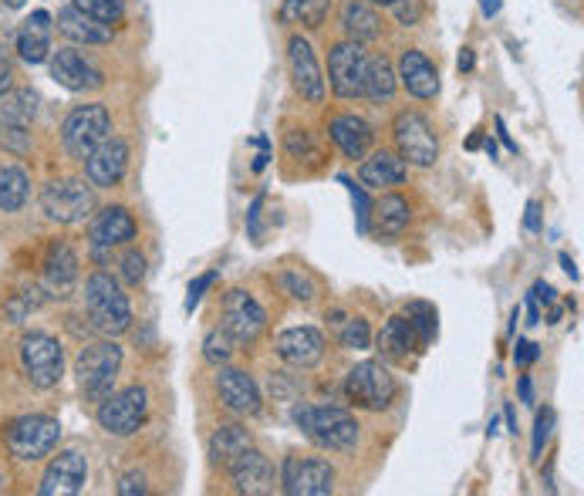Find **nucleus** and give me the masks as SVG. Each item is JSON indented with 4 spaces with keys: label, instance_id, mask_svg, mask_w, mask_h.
Wrapping results in <instances>:
<instances>
[{
    "label": "nucleus",
    "instance_id": "1",
    "mask_svg": "<svg viewBox=\"0 0 584 496\" xmlns=\"http://www.w3.org/2000/svg\"><path fill=\"white\" fill-rule=\"evenodd\" d=\"M291 419L297 430L312 439L321 449L331 452H352L358 446V422L355 415H349L345 409H334V406H307L297 402L291 409Z\"/></svg>",
    "mask_w": 584,
    "mask_h": 496
},
{
    "label": "nucleus",
    "instance_id": "2",
    "mask_svg": "<svg viewBox=\"0 0 584 496\" xmlns=\"http://www.w3.org/2000/svg\"><path fill=\"white\" fill-rule=\"evenodd\" d=\"M85 311H88V322L95 331L101 335H125L132 328V304L129 294L122 291V283L106 274V270H95L85 280Z\"/></svg>",
    "mask_w": 584,
    "mask_h": 496
},
{
    "label": "nucleus",
    "instance_id": "3",
    "mask_svg": "<svg viewBox=\"0 0 584 496\" xmlns=\"http://www.w3.org/2000/svg\"><path fill=\"white\" fill-rule=\"evenodd\" d=\"M122 368V348L115 341H95L85 344L78 362H75V375H78V388L88 402H101L112 396L115 375Z\"/></svg>",
    "mask_w": 584,
    "mask_h": 496
},
{
    "label": "nucleus",
    "instance_id": "4",
    "mask_svg": "<svg viewBox=\"0 0 584 496\" xmlns=\"http://www.w3.org/2000/svg\"><path fill=\"white\" fill-rule=\"evenodd\" d=\"M112 135V116L106 105H78L61 125V146L72 159H88Z\"/></svg>",
    "mask_w": 584,
    "mask_h": 496
},
{
    "label": "nucleus",
    "instance_id": "5",
    "mask_svg": "<svg viewBox=\"0 0 584 496\" xmlns=\"http://www.w3.org/2000/svg\"><path fill=\"white\" fill-rule=\"evenodd\" d=\"M8 449L11 456H17L21 463H38V459L51 456L61 443V422L54 415L34 412V415H21L8 425Z\"/></svg>",
    "mask_w": 584,
    "mask_h": 496
},
{
    "label": "nucleus",
    "instance_id": "6",
    "mask_svg": "<svg viewBox=\"0 0 584 496\" xmlns=\"http://www.w3.org/2000/svg\"><path fill=\"white\" fill-rule=\"evenodd\" d=\"M345 396L358 409L382 412V409H389L396 402L399 382L382 362H362L345 375Z\"/></svg>",
    "mask_w": 584,
    "mask_h": 496
},
{
    "label": "nucleus",
    "instance_id": "7",
    "mask_svg": "<svg viewBox=\"0 0 584 496\" xmlns=\"http://www.w3.org/2000/svg\"><path fill=\"white\" fill-rule=\"evenodd\" d=\"M149 412V396L143 385H129L122 392H112L109 399L98 402V425L106 430L109 436H135L143 430Z\"/></svg>",
    "mask_w": 584,
    "mask_h": 496
},
{
    "label": "nucleus",
    "instance_id": "8",
    "mask_svg": "<svg viewBox=\"0 0 584 496\" xmlns=\"http://www.w3.org/2000/svg\"><path fill=\"white\" fill-rule=\"evenodd\" d=\"M21 368L34 388H54L64 375V348L45 331H31L21 338Z\"/></svg>",
    "mask_w": 584,
    "mask_h": 496
},
{
    "label": "nucleus",
    "instance_id": "9",
    "mask_svg": "<svg viewBox=\"0 0 584 496\" xmlns=\"http://www.w3.org/2000/svg\"><path fill=\"white\" fill-rule=\"evenodd\" d=\"M41 209L51 223L75 227L92 217L95 196L82 180H54L41 190Z\"/></svg>",
    "mask_w": 584,
    "mask_h": 496
},
{
    "label": "nucleus",
    "instance_id": "10",
    "mask_svg": "<svg viewBox=\"0 0 584 496\" xmlns=\"http://www.w3.org/2000/svg\"><path fill=\"white\" fill-rule=\"evenodd\" d=\"M392 135H396V149L402 156V162H412V166H436L439 159V138L429 125L426 116L419 112H399L396 122H392Z\"/></svg>",
    "mask_w": 584,
    "mask_h": 496
},
{
    "label": "nucleus",
    "instance_id": "11",
    "mask_svg": "<svg viewBox=\"0 0 584 496\" xmlns=\"http://www.w3.org/2000/svg\"><path fill=\"white\" fill-rule=\"evenodd\" d=\"M278 483L288 496H328L334 489V470L321 456H288Z\"/></svg>",
    "mask_w": 584,
    "mask_h": 496
},
{
    "label": "nucleus",
    "instance_id": "12",
    "mask_svg": "<svg viewBox=\"0 0 584 496\" xmlns=\"http://www.w3.org/2000/svg\"><path fill=\"white\" fill-rule=\"evenodd\" d=\"M38 116V95L17 88L4 95L0 105V146L11 153H24L31 146V122Z\"/></svg>",
    "mask_w": 584,
    "mask_h": 496
},
{
    "label": "nucleus",
    "instance_id": "13",
    "mask_svg": "<svg viewBox=\"0 0 584 496\" xmlns=\"http://www.w3.org/2000/svg\"><path fill=\"white\" fill-rule=\"evenodd\" d=\"M365 68L368 58L358 41H338L328 51V82L338 98H362L365 95Z\"/></svg>",
    "mask_w": 584,
    "mask_h": 496
},
{
    "label": "nucleus",
    "instance_id": "14",
    "mask_svg": "<svg viewBox=\"0 0 584 496\" xmlns=\"http://www.w3.org/2000/svg\"><path fill=\"white\" fill-rule=\"evenodd\" d=\"M267 328V314L257 304L254 294H247L244 288H233L223 298V331L236 341V344H254Z\"/></svg>",
    "mask_w": 584,
    "mask_h": 496
},
{
    "label": "nucleus",
    "instance_id": "15",
    "mask_svg": "<svg viewBox=\"0 0 584 496\" xmlns=\"http://www.w3.org/2000/svg\"><path fill=\"white\" fill-rule=\"evenodd\" d=\"M230 483L236 493H247V496H270L278 486V470H273L270 459L260 449H244L240 456H233L227 463Z\"/></svg>",
    "mask_w": 584,
    "mask_h": 496
},
{
    "label": "nucleus",
    "instance_id": "16",
    "mask_svg": "<svg viewBox=\"0 0 584 496\" xmlns=\"http://www.w3.org/2000/svg\"><path fill=\"white\" fill-rule=\"evenodd\" d=\"M48 61H51V78L68 92H95L106 85L101 68L92 58H85L78 48H58Z\"/></svg>",
    "mask_w": 584,
    "mask_h": 496
},
{
    "label": "nucleus",
    "instance_id": "17",
    "mask_svg": "<svg viewBox=\"0 0 584 496\" xmlns=\"http://www.w3.org/2000/svg\"><path fill=\"white\" fill-rule=\"evenodd\" d=\"M85 483H88L85 452L82 449H64L48 463V470L38 483V493L41 496H72V493H82Z\"/></svg>",
    "mask_w": 584,
    "mask_h": 496
},
{
    "label": "nucleus",
    "instance_id": "18",
    "mask_svg": "<svg viewBox=\"0 0 584 496\" xmlns=\"http://www.w3.org/2000/svg\"><path fill=\"white\" fill-rule=\"evenodd\" d=\"M129 172V142L125 138H106L101 146L85 159V176L88 186L95 190H112L125 180Z\"/></svg>",
    "mask_w": 584,
    "mask_h": 496
},
{
    "label": "nucleus",
    "instance_id": "19",
    "mask_svg": "<svg viewBox=\"0 0 584 496\" xmlns=\"http://www.w3.org/2000/svg\"><path fill=\"white\" fill-rule=\"evenodd\" d=\"M135 240V220L125 206H106L95 213V220L88 227V243H92V254L101 257L106 251H115V246Z\"/></svg>",
    "mask_w": 584,
    "mask_h": 496
},
{
    "label": "nucleus",
    "instance_id": "20",
    "mask_svg": "<svg viewBox=\"0 0 584 496\" xmlns=\"http://www.w3.org/2000/svg\"><path fill=\"white\" fill-rule=\"evenodd\" d=\"M288 61H291V78H294V88L301 92V98L307 101H321L325 98V75H321V64L301 34L288 41Z\"/></svg>",
    "mask_w": 584,
    "mask_h": 496
},
{
    "label": "nucleus",
    "instance_id": "21",
    "mask_svg": "<svg viewBox=\"0 0 584 496\" xmlns=\"http://www.w3.org/2000/svg\"><path fill=\"white\" fill-rule=\"evenodd\" d=\"M278 354L291 368H318L325 362V338L315 328H288L278 335Z\"/></svg>",
    "mask_w": 584,
    "mask_h": 496
},
{
    "label": "nucleus",
    "instance_id": "22",
    "mask_svg": "<svg viewBox=\"0 0 584 496\" xmlns=\"http://www.w3.org/2000/svg\"><path fill=\"white\" fill-rule=\"evenodd\" d=\"M217 392L223 406L236 415H257L260 412V388L244 368H220L217 375Z\"/></svg>",
    "mask_w": 584,
    "mask_h": 496
},
{
    "label": "nucleus",
    "instance_id": "23",
    "mask_svg": "<svg viewBox=\"0 0 584 496\" xmlns=\"http://www.w3.org/2000/svg\"><path fill=\"white\" fill-rule=\"evenodd\" d=\"M396 78H402V85H405V92H409L412 98L429 101V98L439 95V71H436V64H433L423 51H416V48L402 51V58H399V75H396Z\"/></svg>",
    "mask_w": 584,
    "mask_h": 496
},
{
    "label": "nucleus",
    "instance_id": "24",
    "mask_svg": "<svg viewBox=\"0 0 584 496\" xmlns=\"http://www.w3.org/2000/svg\"><path fill=\"white\" fill-rule=\"evenodd\" d=\"M328 135H331V142L341 149V156H345V159H365L368 149H372V142H375L372 125L362 116H352V112L334 116L328 122Z\"/></svg>",
    "mask_w": 584,
    "mask_h": 496
},
{
    "label": "nucleus",
    "instance_id": "25",
    "mask_svg": "<svg viewBox=\"0 0 584 496\" xmlns=\"http://www.w3.org/2000/svg\"><path fill=\"white\" fill-rule=\"evenodd\" d=\"M51 27H54V17L48 11H34L21 24L17 38H14V48L27 64H41V61L51 58Z\"/></svg>",
    "mask_w": 584,
    "mask_h": 496
},
{
    "label": "nucleus",
    "instance_id": "26",
    "mask_svg": "<svg viewBox=\"0 0 584 496\" xmlns=\"http://www.w3.org/2000/svg\"><path fill=\"white\" fill-rule=\"evenodd\" d=\"M78 283V257L72 251V243L54 240L45 254V288L54 298H64Z\"/></svg>",
    "mask_w": 584,
    "mask_h": 496
},
{
    "label": "nucleus",
    "instance_id": "27",
    "mask_svg": "<svg viewBox=\"0 0 584 496\" xmlns=\"http://www.w3.org/2000/svg\"><path fill=\"white\" fill-rule=\"evenodd\" d=\"M409 220H412V206L399 193H386L379 203H372V213H368V223H372V230H375V237H379V240L402 237Z\"/></svg>",
    "mask_w": 584,
    "mask_h": 496
},
{
    "label": "nucleus",
    "instance_id": "28",
    "mask_svg": "<svg viewBox=\"0 0 584 496\" xmlns=\"http://www.w3.org/2000/svg\"><path fill=\"white\" fill-rule=\"evenodd\" d=\"M409 176V166L402 162V156L389 153V149H379L372 153L362 169H358V180L365 190H389V186H402Z\"/></svg>",
    "mask_w": 584,
    "mask_h": 496
},
{
    "label": "nucleus",
    "instance_id": "29",
    "mask_svg": "<svg viewBox=\"0 0 584 496\" xmlns=\"http://www.w3.org/2000/svg\"><path fill=\"white\" fill-rule=\"evenodd\" d=\"M54 27L64 34L68 41H75V45H109V41H112V27H109V24H98V21L85 17V14L75 11V8L58 11Z\"/></svg>",
    "mask_w": 584,
    "mask_h": 496
},
{
    "label": "nucleus",
    "instance_id": "30",
    "mask_svg": "<svg viewBox=\"0 0 584 496\" xmlns=\"http://www.w3.org/2000/svg\"><path fill=\"white\" fill-rule=\"evenodd\" d=\"M375 348H379V354L386 362H409V354L419 348V341H416L412 325L405 322V314L389 317L386 328L379 331V338H375Z\"/></svg>",
    "mask_w": 584,
    "mask_h": 496
},
{
    "label": "nucleus",
    "instance_id": "31",
    "mask_svg": "<svg viewBox=\"0 0 584 496\" xmlns=\"http://www.w3.org/2000/svg\"><path fill=\"white\" fill-rule=\"evenodd\" d=\"M254 446V436L251 430H244V425H220V430L210 436V443H206V456H210L214 467H227L233 456H240L244 449Z\"/></svg>",
    "mask_w": 584,
    "mask_h": 496
},
{
    "label": "nucleus",
    "instance_id": "32",
    "mask_svg": "<svg viewBox=\"0 0 584 496\" xmlns=\"http://www.w3.org/2000/svg\"><path fill=\"white\" fill-rule=\"evenodd\" d=\"M341 27H345L352 41L365 45L382 34V17L375 14V8L362 4V0H352V4H345V11H341Z\"/></svg>",
    "mask_w": 584,
    "mask_h": 496
},
{
    "label": "nucleus",
    "instance_id": "33",
    "mask_svg": "<svg viewBox=\"0 0 584 496\" xmlns=\"http://www.w3.org/2000/svg\"><path fill=\"white\" fill-rule=\"evenodd\" d=\"M31 196V176L21 166H0V209L17 213Z\"/></svg>",
    "mask_w": 584,
    "mask_h": 496
},
{
    "label": "nucleus",
    "instance_id": "34",
    "mask_svg": "<svg viewBox=\"0 0 584 496\" xmlns=\"http://www.w3.org/2000/svg\"><path fill=\"white\" fill-rule=\"evenodd\" d=\"M365 95L372 101H389L396 95V68L386 55L372 58L365 68Z\"/></svg>",
    "mask_w": 584,
    "mask_h": 496
},
{
    "label": "nucleus",
    "instance_id": "35",
    "mask_svg": "<svg viewBox=\"0 0 584 496\" xmlns=\"http://www.w3.org/2000/svg\"><path fill=\"white\" fill-rule=\"evenodd\" d=\"M402 314H405V322L412 325V331H416L419 348H429L433 338H436V331H439V311H436V304H429V301H409Z\"/></svg>",
    "mask_w": 584,
    "mask_h": 496
},
{
    "label": "nucleus",
    "instance_id": "36",
    "mask_svg": "<svg viewBox=\"0 0 584 496\" xmlns=\"http://www.w3.org/2000/svg\"><path fill=\"white\" fill-rule=\"evenodd\" d=\"M72 8L98 24H109V27L125 21V0H72Z\"/></svg>",
    "mask_w": 584,
    "mask_h": 496
},
{
    "label": "nucleus",
    "instance_id": "37",
    "mask_svg": "<svg viewBox=\"0 0 584 496\" xmlns=\"http://www.w3.org/2000/svg\"><path fill=\"white\" fill-rule=\"evenodd\" d=\"M328 14V0H284V21H301L307 27H318Z\"/></svg>",
    "mask_w": 584,
    "mask_h": 496
},
{
    "label": "nucleus",
    "instance_id": "38",
    "mask_svg": "<svg viewBox=\"0 0 584 496\" xmlns=\"http://www.w3.org/2000/svg\"><path fill=\"white\" fill-rule=\"evenodd\" d=\"M233 348H236V341H233L223 328H217V331L206 335V341H203V359L220 368V365H227V362H230Z\"/></svg>",
    "mask_w": 584,
    "mask_h": 496
},
{
    "label": "nucleus",
    "instance_id": "39",
    "mask_svg": "<svg viewBox=\"0 0 584 496\" xmlns=\"http://www.w3.org/2000/svg\"><path fill=\"white\" fill-rule=\"evenodd\" d=\"M345 328H341L338 341L341 348H349V351H368L372 348V328L365 317H349V322H341Z\"/></svg>",
    "mask_w": 584,
    "mask_h": 496
},
{
    "label": "nucleus",
    "instance_id": "40",
    "mask_svg": "<svg viewBox=\"0 0 584 496\" xmlns=\"http://www.w3.org/2000/svg\"><path fill=\"white\" fill-rule=\"evenodd\" d=\"M281 283H284V291L294 298V301H312L315 294H318V283L312 280V274H304V270H297V267H291V270H284V277H281Z\"/></svg>",
    "mask_w": 584,
    "mask_h": 496
},
{
    "label": "nucleus",
    "instance_id": "41",
    "mask_svg": "<svg viewBox=\"0 0 584 496\" xmlns=\"http://www.w3.org/2000/svg\"><path fill=\"white\" fill-rule=\"evenodd\" d=\"M555 409L551 406H544L540 412H537V425H534V443H531V452H534V459H540L544 456V446L551 443V433H555Z\"/></svg>",
    "mask_w": 584,
    "mask_h": 496
},
{
    "label": "nucleus",
    "instance_id": "42",
    "mask_svg": "<svg viewBox=\"0 0 584 496\" xmlns=\"http://www.w3.org/2000/svg\"><path fill=\"white\" fill-rule=\"evenodd\" d=\"M284 149L297 159H318V153H315V142H312V132L307 129H291L288 135H284Z\"/></svg>",
    "mask_w": 584,
    "mask_h": 496
},
{
    "label": "nucleus",
    "instance_id": "43",
    "mask_svg": "<svg viewBox=\"0 0 584 496\" xmlns=\"http://www.w3.org/2000/svg\"><path fill=\"white\" fill-rule=\"evenodd\" d=\"M119 270L129 288H135V283H143V277H146V257L139 251H125V257L119 261Z\"/></svg>",
    "mask_w": 584,
    "mask_h": 496
},
{
    "label": "nucleus",
    "instance_id": "44",
    "mask_svg": "<svg viewBox=\"0 0 584 496\" xmlns=\"http://www.w3.org/2000/svg\"><path fill=\"white\" fill-rule=\"evenodd\" d=\"M341 186H349V193H352V203H355V209H358V230L365 233V230H368V213H372V199H368L365 186H362V183H352V180H345V176H341Z\"/></svg>",
    "mask_w": 584,
    "mask_h": 496
},
{
    "label": "nucleus",
    "instance_id": "45",
    "mask_svg": "<svg viewBox=\"0 0 584 496\" xmlns=\"http://www.w3.org/2000/svg\"><path fill=\"white\" fill-rule=\"evenodd\" d=\"M214 280H217V270H210V274H199V277L190 283V291H186V311H193V307L203 301V294L214 288Z\"/></svg>",
    "mask_w": 584,
    "mask_h": 496
},
{
    "label": "nucleus",
    "instance_id": "46",
    "mask_svg": "<svg viewBox=\"0 0 584 496\" xmlns=\"http://www.w3.org/2000/svg\"><path fill=\"white\" fill-rule=\"evenodd\" d=\"M119 496H146L149 493V480L143 473H125L115 486Z\"/></svg>",
    "mask_w": 584,
    "mask_h": 496
},
{
    "label": "nucleus",
    "instance_id": "47",
    "mask_svg": "<svg viewBox=\"0 0 584 496\" xmlns=\"http://www.w3.org/2000/svg\"><path fill=\"white\" fill-rule=\"evenodd\" d=\"M392 11H396V17L405 24V27H412V24H416L419 21V0H396V4H392Z\"/></svg>",
    "mask_w": 584,
    "mask_h": 496
},
{
    "label": "nucleus",
    "instance_id": "48",
    "mask_svg": "<svg viewBox=\"0 0 584 496\" xmlns=\"http://www.w3.org/2000/svg\"><path fill=\"white\" fill-rule=\"evenodd\" d=\"M260 213H264V196H257L251 203V213H247V233L254 243H264V233H260Z\"/></svg>",
    "mask_w": 584,
    "mask_h": 496
},
{
    "label": "nucleus",
    "instance_id": "49",
    "mask_svg": "<svg viewBox=\"0 0 584 496\" xmlns=\"http://www.w3.org/2000/svg\"><path fill=\"white\" fill-rule=\"evenodd\" d=\"M540 359V348L534 341H518V348H513V362H518L521 368L534 365Z\"/></svg>",
    "mask_w": 584,
    "mask_h": 496
},
{
    "label": "nucleus",
    "instance_id": "50",
    "mask_svg": "<svg viewBox=\"0 0 584 496\" xmlns=\"http://www.w3.org/2000/svg\"><path fill=\"white\" fill-rule=\"evenodd\" d=\"M11 88H14V64H11L8 51L0 48V98H4Z\"/></svg>",
    "mask_w": 584,
    "mask_h": 496
},
{
    "label": "nucleus",
    "instance_id": "51",
    "mask_svg": "<svg viewBox=\"0 0 584 496\" xmlns=\"http://www.w3.org/2000/svg\"><path fill=\"white\" fill-rule=\"evenodd\" d=\"M531 301L540 307H551V304H558V294H555V288H551V283H544V280H537L534 283V288H531Z\"/></svg>",
    "mask_w": 584,
    "mask_h": 496
},
{
    "label": "nucleus",
    "instance_id": "52",
    "mask_svg": "<svg viewBox=\"0 0 584 496\" xmlns=\"http://www.w3.org/2000/svg\"><path fill=\"white\" fill-rule=\"evenodd\" d=\"M524 227H527L531 233H537V230H540V206H537L534 199L527 203V217H524Z\"/></svg>",
    "mask_w": 584,
    "mask_h": 496
},
{
    "label": "nucleus",
    "instance_id": "53",
    "mask_svg": "<svg viewBox=\"0 0 584 496\" xmlns=\"http://www.w3.org/2000/svg\"><path fill=\"white\" fill-rule=\"evenodd\" d=\"M497 135H500V142L510 149V153H518V142L510 138V132H507V125H503V119H497Z\"/></svg>",
    "mask_w": 584,
    "mask_h": 496
},
{
    "label": "nucleus",
    "instance_id": "54",
    "mask_svg": "<svg viewBox=\"0 0 584 496\" xmlns=\"http://www.w3.org/2000/svg\"><path fill=\"white\" fill-rule=\"evenodd\" d=\"M503 8V0H479V11H484V17H497Z\"/></svg>",
    "mask_w": 584,
    "mask_h": 496
},
{
    "label": "nucleus",
    "instance_id": "55",
    "mask_svg": "<svg viewBox=\"0 0 584 496\" xmlns=\"http://www.w3.org/2000/svg\"><path fill=\"white\" fill-rule=\"evenodd\" d=\"M457 64H460V71H473V48H463Z\"/></svg>",
    "mask_w": 584,
    "mask_h": 496
},
{
    "label": "nucleus",
    "instance_id": "56",
    "mask_svg": "<svg viewBox=\"0 0 584 496\" xmlns=\"http://www.w3.org/2000/svg\"><path fill=\"white\" fill-rule=\"evenodd\" d=\"M521 399H524V402H534V388H531V378H527V375L521 378Z\"/></svg>",
    "mask_w": 584,
    "mask_h": 496
},
{
    "label": "nucleus",
    "instance_id": "57",
    "mask_svg": "<svg viewBox=\"0 0 584 496\" xmlns=\"http://www.w3.org/2000/svg\"><path fill=\"white\" fill-rule=\"evenodd\" d=\"M527 317H531V322L527 325H540V307L527 298Z\"/></svg>",
    "mask_w": 584,
    "mask_h": 496
},
{
    "label": "nucleus",
    "instance_id": "58",
    "mask_svg": "<svg viewBox=\"0 0 584 496\" xmlns=\"http://www.w3.org/2000/svg\"><path fill=\"white\" fill-rule=\"evenodd\" d=\"M503 415H507V425H510L507 433H513V436H518V415H513V406H507V409H503Z\"/></svg>",
    "mask_w": 584,
    "mask_h": 496
},
{
    "label": "nucleus",
    "instance_id": "59",
    "mask_svg": "<svg viewBox=\"0 0 584 496\" xmlns=\"http://www.w3.org/2000/svg\"><path fill=\"white\" fill-rule=\"evenodd\" d=\"M561 264H564V270H568V277H571V280H577V267H574V261H571L568 254H561Z\"/></svg>",
    "mask_w": 584,
    "mask_h": 496
},
{
    "label": "nucleus",
    "instance_id": "60",
    "mask_svg": "<svg viewBox=\"0 0 584 496\" xmlns=\"http://www.w3.org/2000/svg\"><path fill=\"white\" fill-rule=\"evenodd\" d=\"M487 153H490V159H494V156H497V142H494V138H490V135H487Z\"/></svg>",
    "mask_w": 584,
    "mask_h": 496
},
{
    "label": "nucleus",
    "instance_id": "61",
    "mask_svg": "<svg viewBox=\"0 0 584 496\" xmlns=\"http://www.w3.org/2000/svg\"><path fill=\"white\" fill-rule=\"evenodd\" d=\"M4 4H8V8H14V11H17V8H24V4H27V0H4Z\"/></svg>",
    "mask_w": 584,
    "mask_h": 496
},
{
    "label": "nucleus",
    "instance_id": "62",
    "mask_svg": "<svg viewBox=\"0 0 584 496\" xmlns=\"http://www.w3.org/2000/svg\"><path fill=\"white\" fill-rule=\"evenodd\" d=\"M372 4H382V8H392V4H396V0H372Z\"/></svg>",
    "mask_w": 584,
    "mask_h": 496
}]
</instances>
